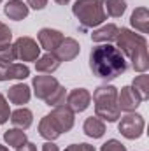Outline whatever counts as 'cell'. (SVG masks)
I'll use <instances>...</instances> for the list:
<instances>
[{
  "mask_svg": "<svg viewBox=\"0 0 149 151\" xmlns=\"http://www.w3.org/2000/svg\"><path fill=\"white\" fill-rule=\"evenodd\" d=\"M132 88L140 95L142 100H148L149 99V76L146 72H142L140 76H137L132 83Z\"/></svg>",
  "mask_w": 149,
  "mask_h": 151,
  "instance_id": "24",
  "label": "cell"
},
{
  "mask_svg": "<svg viewBox=\"0 0 149 151\" xmlns=\"http://www.w3.org/2000/svg\"><path fill=\"white\" fill-rule=\"evenodd\" d=\"M14 60H18L14 44L7 42V44L0 46V62H4V63H12Z\"/></svg>",
  "mask_w": 149,
  "mask_h": 151,
  "instance_id": "26",
  "label": "cell"
},
{
  "mask_svg": "<svg viewBox=\"0 0 149 151\" xmlns=\"http://www.w3.org/2000/svg\"><path fill=\"white\" fill-rule=\"evenodd\" d=\"M11 118V109H9V104H7V99L0 93V125L7 123Z\"/></svg>",
  "mask_w": 149,
  "mask_h": 151,
  "instance_id": "27",
  "label": "cell"
},
{
  "mask_svg": "<svg viewBox=\"0 0 149 151\" xmlns=\"http://www.w3.org/2000/svg\"><path fill=\"white\" fill-rule=\"evenodd\" d=\"M0 4H2V0H0Z\"/></svg>",
  "mask_w": 149,
  "mask_h": 151,
  "instance_id": "36",
  "label": "cell"
},
{
  "mask_svg": "<svg viewBox=\"0 0 149 151\" xmlns=\"http://www.w3.org/2000/svg\"><path fill=\"white\" fill-rule=\"evenodd\" d=\"M100 151H126V146H125V144H121V142H119V141H116V139H109L107 142H104V144H102Z\"/></svg>",
  "mask_w": 149,
  "mask_h": 151,
  "instance_id": "28",
  "label": "cell"
},
{
  "mask_svg": "<svg viewBox=\"0 0 149 151\" xmlns=\"http://www.w3.org/2000/svg\"><path fill=\"white\" fill-rule=\"evenodd\" d=\"M11 39H12V32H11V28L0 21V46L11 42Z\"/></svg>",
  "mask_w": 149,
  "mask_h": 151,
  "instance_id": "29",
  "label": "cell"
},
{
  "mask_svg": "<svg viewBox=\"0 0 149 151\" xmlns=\"http://www.w3.org/2000/svg\"><path fill=\"white\" fill-rule=\"evenodd\" d=\"M39 39V46L40 49H46L47 53H53L63 40V34L60 30H54V28H40L37 34Z\"/></svg>",
  "mask_w": 149,
  "mask_h": 151,
  "instance_id": "11",
  "label": "cell"
},
{
  "mask_svg": "<svg viewBox=\"0 0 149 151\" xmlns=\"http://www.w3.org/2000/svg\"><path fill=\"white\" fill-rule=\"evenodd\" d=\"M11 123L14 125V128H19V130H27L30 128V125L34 123V113L27 107H19L16 111L11 113Z\"/></svg>",
  "mask_w": 149,
  "mask_h": 151,
  "instance_id": "19",
  "label": "cell"
},
{
  "mask_svg": "<svg viewBox=\"0 0 149 151\" xmlns=\"http://www.w3.org/2000/svg\"><path fill=\"white\" fill-rule=\"evenodd\" d=\"M0 151H9V148L7 146H0Z\"/></svg>",
  "mask_w": 149,
  "mask_h": 151,
  "instance_id": "35",
  "label": "cell"
},
{
  "mask_svg": "<svg viewBox=\"0 0 149 151\" xmlns=\"http://www.w3.org/2000/svg\"><path fill=\"white\" fill-rule=\"evenodd\" d=\"M39 134H40V137H44L46 141H54V139H58L62 134L58 132V128L54 127V123L51 121V118H49V114H46L42 119H40V123H39Z\"/></svg>",
  "mask_w": 149,
  "mask_h": 151,
  "instance_id": "21",
  "label": "cell"
},
{
  "mask_svg": "<svg viewBox=\"0 0 149 151\" xmlns=\"http://www.w3.org/2000/svg\"><path fill=\"white\" fill-rule=\"evenodd\" d=\"M28 76H30V69L25 63H4V62H0V81L27 79Z\"/></svg>",
  "mask_w": 149,
  "mask_h": 151,
  "instance_id": "12",
  "label": "cell"
},
{
  "mask_svg": "<svg viewBox=\"0 0 149 151\" xmlns=\"http://www.w3.org/2000/svg\"><path fill=\"white\" fill-rule=\"evenodd\" d=\"M16 151H37V146L27 141V142H25L23 146H19V148H16Z\"/></svg>",
  "mask_w": 149,
  "mask_h": 151,
  "instance_id": "32",
  "label": "cell"
},
{
  "mask_svg": "<svg viewBox=\"0 0 149 151\" xmlns=\"http://www.w3.org/2000/svg\"><path fill=\"white\" fill-rule=\"evenodd\" d=\"M54 2H56L58 5H67V4H69L70 0H54Z\"/></svg>",
  "mask_w": 149,
  "mask_h": 151,
  "instance_id": "34",
  "label": "cell"
},
{
  "mask_svg": "<svg viewBox=\"0 0 149 151\" xmlns=\"http://www.w3.org/2000/svg\"><path fill=\"white\" fill-rule=\"evenodd\" d=\"M4 12L9 19H14V21H21L28 16L30 12V7L27 4H23L21 0H9L4 7Z\"/></svg>",
  "mask_w": 149,
  "mask_h": 151,
  "instance_id": "15",
  "label": "cell"
},
{
  "mask_svg": "<svg viewBox=\"0 0 149 151\" xmlns=\"http://www.w3.org/2000/svg\"><path fill=\"white\" fill-rule=\"evenodd\" d=\"M32 86H34V95L40 99V100H46L49 97V93L60 86L58 79L51 74H40V76H35L34 81H32Z\"/></svg>",
  "mask_w": 149,
  "mask_h": 151,
  "instance_id": "10",
  "label": "cell"
},
{
  "mask_svg": "<svg viewBox=\"0 0 149 151\" xmlns=\"http://www.w3.org/2000/svg\"><path fill=\"white\" fill-rule=\"evenodd\" d=\"M90 104H91V93L86 88H75L65 99V106L72 113H82V111H86L90 107Z\"/></svg>",
  "mask_w": 149,
  "mask_h": 151,
  "instance_id": "8",
  "label": "cell"
},
{
  "mask_svg": "<svg viewBox=\"0 0 149 151\" xmlns=\"http://www.w3.org/2000/svg\"><path fill=\"white\" fill-rule=\"evenodd\" d=\"M126 67V56L112 44H98L90 53L91 72L104 81H112L125 74Z\"/></svg>",
  "mask_w": 149,
  "mask_h": 151,
  "instance_id": "1",
  "label": "cell"
},
{
  "mask_svg": "<svg viewBox=\"0 0 149 151\" xmlns=\"http://www.w3.org/2000/svg\"><path fill=\"white\" fill-rule=\"evenodd\" d=\"M4 141H5V144H9L12 148H19L27 142V134L19 128H9L4 134Z\"/></svg>",
  "mask_w": 149,
  "mask_h": 151,
  "instance_id": "22",
  "label": "cell"
},
{
  "mask_svg": "<svg viewBox=\"0 0 149 151\" xmlns=\"http://www.w3.org/2000/svg\"><path fill=\"white\" fill-rule=\"evenodd\" d=\"M60 60L56 58L54 53H46L42 56H39L35 60V70L39 74H53L58 67H60Z\"/></svg>",
  "mask_w": 149,
  "mask_h": 151,
  "instance_id": "17",
  "label": "cell"
},
{
  "mask_svg": "<svg viewBox=\"0 0 149 151\" xmlns=\"http://www.w3.org/2000/svg\"><path fill=\"white\" fill-rule=\"evenodd\" d=\"M79 51H81L79 42L72 37H65L62 40V44H60L53 53L56 55V58H58L60 62H70V60H74L75 56L79 55Z\"/></svg>",
  "mask_w": 149,
  "mask_h": 151,
  "instance_id": "13",
  "label": "cell"
},
{
  "mask_svg": "<svg viewBox=\"0 0 149 151\" xmlns=\"http://www.w3.org/2000/svg\"><path fill=\"white\" fill-rule=\"evenodd\" d=\"M49 118H51V121L54 123V127L58 128V132L60 134H65V132H69V130H72V127H74V113L63 104V106H56L51 113H49Z\"/></svg>",
  "mask_w": 149,
  "mask_h": 151,
  "instance_id": "7",
  "label": "cell"
},
{
  "mask_svg": "<svg viewBox=\"0 0 149 151\" xmlns=\"http://www.w3.org/2000/svg\"><path fill=\"white\" fill-rule=\"evenodd\" d=\"M65 99H67V90L60 84L58 88H54L51 93H49V97L44 100L49 107H56V106H63L65 104Z\"/></svg>",
  "mask_w": 149,
  "mask_h": 151,
  "instance_id": "25",
  "label": "cell"
},
{
  "mask_svg": "<svg viewBox=\"0 0 149 151\" xmlns=\"http://www.w3.org/2000/svg\"><path fill=\"white\" fill-rule=\"evenodd\" d=\"M27 5L35 9V11H42V9H46L47 0H27Z\"/></svg>",
  "mask_w": 149,
  "mask_h": 151,
  "instance_id": "31",
  "label": "cell"
},
{
  "mask_svg": "<svg viewBox=\"0 0 149 151\" xmlns=\"http://www.w3.org/2000/svg\"><path fill=\"white\" fill-rule=\"evenodd\" d=\"M104 9H105V14H109L111 18H121L126 11V2L125 0H105Z\"/></svg>",
  "mask_w": 149,
  "mask_h": 151,
  "instance_id": "23",
  "label": "cell"
},
{
  "mask_svg": "<svg viewBox=\"0 0 149 151\" xmlns=\"http://www.w3.org/2000/svg\"><path fill=\"white\" fill-rule=\"evenodd\" d=\"M117 32H119V28L114 23H109V25H104V27L93 30L91 39H93V42H98V44H111L112 40H116Z\"/></svg>",
  "mask_w": 149,
  "mask_h": 151,
  "instance_id": "18",
  "label": "cell"
},
{
  "mask_svg": "<svg viewBox=\"0 0 149 151\" xmlns=\"http://www.w3.org/2000/svg\"><path fill=\"white\" fill-rule=\"evenodd\" d=\"M117 49L130 58L133 70L137 72H146L149 69V58H148V40L142 34H135L128 28H121L116 37Z\"/></svg>",
  "mask_w": 149,
  "mask_h": 151,
  "instance_id": "2",
  "label": "cell"
},
{
  "mask_svg": "<svg viewBox=\"0 0 149 151\" xmlns=\"http://www.w3.org/2000/svg\"><path fill=\"white\" fill-rule=\"evenodd\" d=\"M93 104H95V116H98L104 121L114 123L121 118V111L117 107V88L112 84H102L98 86L93 95Z\"/></svg>",
  "mask_w": 149,
  "mask_h": 151,
  "instance_id": "3",
  "label": "cell"
},
{
  "mask_svg": "<svg viewBox=\"0 0 149 151\" xmlns=\"http://www.w3.org/2000/svg\"><path fill=\"white\" fill-rule=\"evenodd\" d=\"M42 151H60L56 144H53V141H47L44 146H42Z\"/></svg>",
  "mask_w": 149,
  "mask_h": 151,
  "instance_id": "33",
  "label": "cell"
},
{
  "mask_svg": "<svg viewBox=\"0 0 149 151\" xmlns=\"http://www.w3.org/2000/svg\"><path fill=\"white\" fill-rule=\"evenodd\" d=\"M82 130H84V134H86L88 137H91V139H100V137H104V134H105V121L100 119L98 116H90V118H86V121H84V125H82Z\"/></svg>",
  "mask_w": 149,
  "mask_h": 151,
  "instance_id": "16",
  "label": "cell"
},
{
  "mask_svg": "<svg viewBox=\"0 0 149 151\" xmlns=\"http://www.w3.org/2000/svg\"><path fill=\"white\" fill-rule=\"evenodd\" d=\"M72 12L84 28L100 27L107 19L104 0H75L72 5Z\"/></svg>",
  "mask_w": 149,
  "mask_h": 151,
  "instance_id": "4",
  "label": "cell"
},
{
  "mask_svg": "<svg viewBox=\"0 0 149 151\" xmlns=\"http://www.w3.org/2000/svg\"><path fill=\"white\" fill-rule=\"evenodd\" d=\"M142 104L140 95L132 86H123L121 91H117V107L125 113H135V109Z\"/></svg>",
  "mask_w": 149,
  "mask_h": 151,
  "instance_id": "9",
  "label": "cell"
},
{
  "mask_svg": "<svg viewBox=\"0 0 149 151\" xmlns=\"http://www.w3.org/2000/svg\"><path fill=\"white\" fill-rule=\"evenodd\" d=\"M144 128H146V121L137 113H126V116H123L121 121L117 123V130L121 132V135L130 141L139 139L144 134Z\"/></svg>",
  "mask_w": 149,
  "mask_h": 151,
  "instance_id": "5",
  "label": "cell"
},
{
  "mask_svg": "<svg viewBox=\"0 0 149 151\" xmlns=\"http://www.w3.org/2000/svg\"><path fill=\"white\" fill-rule=\"evenodd\" d=\"M32 97V91H30V86L28 84H23V83H18L14 86H11L7 90V100L11 104H16V106H23V104H28Z\"/></svg>",
  "mask_w": 149,
  "mask_h": 151,
  "instance_id": "14",
  "label": "cell"
},
{
  "mask_svg": "<svg viewBox=\"0 0 149 151\" xmlns=\"http://www.w3.org/2000/svg\"><path fill=\"white\" fill-rule=\"evenodd\" d=\"M130 25L140 34L149 32V11L148 7H137L130 16Z\"/></svg>",
  "mask_w": 149,
  "mask_h": 151,
  "instance_id": "20",
  "label": "cell"
},
{
  "mask_svg": "<svg viewBox=\"0 0 149 151\" xmlns=\"http://www.w3.org/2000/svg\"><path fill=\"white\" fill-rule=\"evenodd\" d=\"M14 47H16V56L21 62H35L40 56V46L32 37H19L14 42Z\"/></svg>",
  "mask_w": 149,
  "mask_h": 151,
  "instance_id": "6",
  "label": "cell"
},
{
  "mask_svg": "<svg viewBox=\"0 0 149 151\" xmlns=\"http://www.w3.org/2000/svg\"><path fill=\"white\" fill-rule=\"evenodd\" d=\"M65 151H97V150H95V146H91V144L81 142V144H70V146H67Z\"/></svg>",
  "mask_w": 149,
  "mask_h": 151,
  "instance_id": "30",
  "label": "cell"
}]
</instances>
